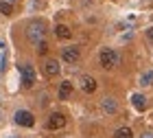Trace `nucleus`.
<instances>
[{
	"label": "nucleus",
	"instance_id": "nucleus-1",
	"mask_svg": "<svg viewBox=\"0 0 153 138\" xmlns=\"http://www.w3.org/2000/svg\"><path fill=\"white\" fill-rule=\"evenodd\" d=\"M44 35H46V24L42 22V20H35V22H31L26 26V37L31 40V42H44Z\"/></svg>",
	"mask_w": 153,
	"mask_h": 138
},
{
	"label": "nucleus",
	"instance_id": "nucleus-2",
	"mask_svg": "<svg viewBox=\"0 0 153 138\" xmlns=\"http://www.w3.org/2000/svg\"><path fill=\"white\" fill-rule=\"evenodd\" d=\"M99 59H101L103 68H114L118 64V55H116V51H112V48H103L101 55H99Z\"/></svg>",
	"mask_w": 153,
	"mask_h": 138
},
{
	"label": "nucleus",
	"instance_id": "nucleus-3",
	"mask_svg": "<svg viewBox=\"0 0 153 138\" xmlns=\"http://www.w3.org/2000/svg\"><path fill=\"white\" fill-rule=\"evenodd\" d=\"M13 119H16V123L20 127H33L35 125V119H33V114L29 112V110H18Z\"/></svg>",
	"mask_w": 153,
	"mask_h": 138
},
{
	"label": "nucleus",
	"instance_id": "nucleus-4",
	"mask_svg": "<svg viewBox=\"0 0 153 138\" xmlns=\"http://www.w3.org/2000/svg\"><path fill=\"white\" fill-rule=\"evenodd\" d=\"M20 72H22V86L24 88H31L33 84H35V70H33L31 64L20 66Z\"/></svg>",
	"mask_w": 153,
	"mask_h": 138
},
{
	"label": "nucleus",
	"instance_id": "nucleus-5",
	"mask_svg": "<svg viewBox=\"0 0 153 138\" xmlns=\"http://www.w3.org/2000/svg\"><path fill=\"white\" fill-rule=\"evenodd\" d=\"M79 57H81V51H79L76 46H68V48H64V51H61V59L68 61V64L79 61Z\"/></svg>",
	"mask_w": 153,
	"mask_h": 138
},
{
	"label": "nucleus",
	"instance_id": "nucleus-6",
	"mask_svg": "<svg viewBox=\"0 0 153 138\" xmlns=\"http://www.w3.org/2000/svg\"><path fill=\"white\" fill-rule=\"evenodd\" d=\"M64 125H66V116L59 114V112L51 114V116H48V121H46V127L48 129H61Z\"/></svg>",
	"mask_w": 153,
	"mask_h": 138
},
{
	"label": "nucleus",
	"instance_id": "nucleus-7",
	"mask_svg": "<svg viewBox=\"0 0 153 138\" xmlns=\"http://www.w3.org/2000/svg\"><path fill=\"white\" fill-rule=\"evenodd\" d=\"M44 75H46V77H55V75H59V61L57 59H46Z\"/></svg>",
	"mask_w": 153,
	"mask_h": 138
},
{
	"label": "nucleus",
	"instance_id": "nucleus-8",
	"mask_svg": "<svg viewBox=\"0 0 153 138\" xmlns=\"http://www.w3.org/2000/svg\"><path fill=\"white\" fill-rule=\"evenodd\" d=\"M81 88H83V92L92 94L96 90V79L90 77V75H83V77H81Z\"/></svg>",
	"mask_w": 153,
	"mask_h": 138
},
{
	"label": "nucleus",
	"instance_id": "nucleus-9",
	"mask_svg": "<svg viewBox=\"0 0 153 138\" xmlns=\"http://www.w3.org/2000/svg\"><path fill=\"white\" fill-rule=\"evenodd\" d=\"M101 107H103V112H105V114H116V110H118V103H116V99L107 96V99H103Z\"/></svg>",
	"mask_w": 153,
	"mask_h": 138
},
{
	"label": "nucleus",
	"instance_id": "nucleus-10",
	"mask_svg": "<svg viewBox=\"0 0 153 138\" xmlns=\"http://www.w3.org/2000/svg\"><path fill=\"white\" fill-rule=\"evenodd\" d=\"M57 94H59V99H61V101H66L68 96L72 94V84H70V81H64V84L59 86V92H57Z\"/></svg>",
	"mask_w": 153,
	"mask_h": 138
},
{
	"label": "nucleus",
	"instance_id": "nucleus-11",
	"mask_svg": "<svg viewBox=\"0 0 153 138\" xmlns=\"http://www.w3.org/2000/svg\"><path fill=\"white\" fill-rule=\"evenodd\" d=\"M131 103H134V107L138 110V112H142V110L147 107V99H144L142 94H134L131 96Z\"/></svg>",
	"mask_w": 153,
	"mask_h": 138
},
{
	"label": "nucleus",
	"instance_id": "nucleus-12",
	"mask_svg": "<svg viewBox=\"0 0 153 138\" xmlns=\"http://www.w3.org/2000/svg\"><path fill=\"white\" fill-rule=\"evenodd\" d=\"M55 33H57V37H59V40H70V35H72V31L68 29L66 24H57Z\"/></svg>",
	"mask_w": 153,
	"mask_h": 138
},
{
	"label": "nucleus",
	"instance_id": "nucleus-13",
	"mask_svg": "<svg viewBox=\"0 0 153 138\" xmlns=\"http://www.w3.org/2000/svg\"><path fill=\"white\" fill-rule=\"evenodd\" d=\"M114 138H134V134H131L129 127H120V129H116Z\"/></svg>",
	"mask_w": 153,
	"mask_h": 138
},
{
	"label": "nucleus",
	"instance_id": "nucleus-14",
	"mask_svg": "<svg viewBox=\"0 0 153 138\" xmlns=\"http://www.w3.org/2000/svg\"><path fill=\"white\" fill-rule=\"evenodd\" d=\"M151 84H153V70L142 72V77H140V86H151Z\"/></svg>",
	"mask_w": 153,
	"mask_h": 138
},
{
	"label": "nucleus",
	"instance_id": "nucleus-15",
	"mask_svg": "<svg viewBox=\"0 0 153 138\" xmlns=\"http://www.w3.org/2000/svg\"><path fill=\"white\" fill-rule=\"evenodd\" d=\"M0 13L11 16V13H13V4H11V2H4V0H0Z\"/></svg>",
	"mask_w": 153,
	"mask_h": 138
},
{
	"label": "nucleus",
	"instance_id": "nucleus-16",
	"mask_svg": "<svg viewBox=\"0 0 153 138\" xmlns=\"http://www.w3.org/2000/svg\"><path fill=\"white\" fill-rule=\"evenodd\" d=\"M37 53H39V55H46V53H48V44H46V42H39V44H37Z\"/></svg>",
	"mask_w": 153,
	"mask_h": 138
},
{
	"label": "nucleus",
	"instance_id": "nucleus-17",
	"mask_svg": "<svg viewBox=\"0 0 153 138\" xmlns=\"http://www.w3.org/2000/svg\"><path fill=\"white\" fill-rule=\"evenodd\" d=\"M147 40L153 44V26H151V29H147Z\"/></svg>",
	"mask_w": 153,
	"mask_h": 138
},
{
	"label": "nucleus",
	"instance_id": "nucleus-18",
	"mask_svg": "<svg viewBox=\"0 0 153 138\" xmlns=\"http://www.w3.org/2000/svg\"><path fill=\"white\" fill-rule=\"evenodd\" d=\"M2 70H4V55L0 53V72H2Z\"/></svg>",
	"mask_w": 153,
	"mask_h": 138
},
{
	"label": "nucleus",
	"instance_id": "nucleus-19",
	"mask_svg": "<svg viewBox=\"0 0 153 138\" xmlns=\"http://www.w3.org/2000/svg\"><path fill=\"white\" fill-rule=\"evenodd\" d=\"M140 138H153V134H151V132H147V134H142Z\"/></svg>",
	"mask_w": 153,
	"mask_h": 138
},
{
	"label": "nucleus",
	"instance_id": "nucleus-20",
	"mask_svg": "<svg viewBox=\"0 0 153 138\" xmlns=\"http://www.w3.org/2000/svg\"><path fill=\"white\" fill-rule=\"evenodd\" d=\"M11 138H16V136H11Z\"/></svg>",
	"mask_w": 153,
	"mask_h": 138
}]
</instances>
